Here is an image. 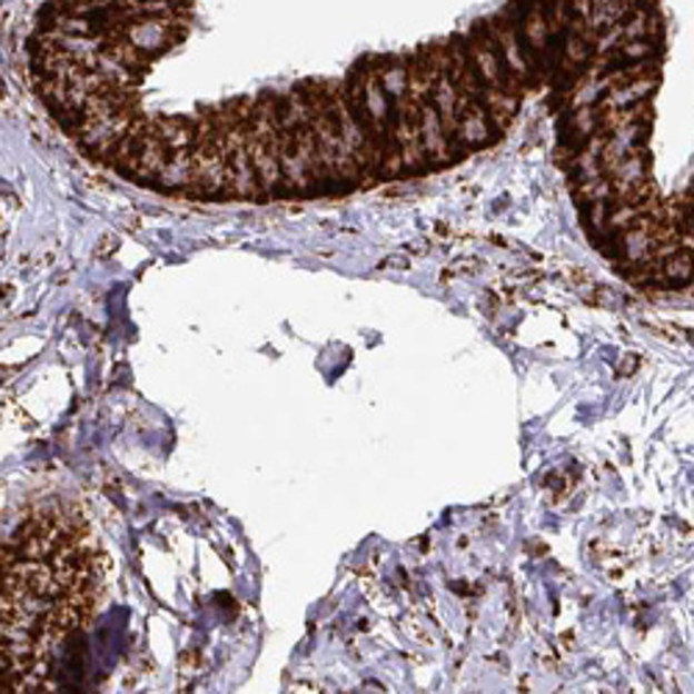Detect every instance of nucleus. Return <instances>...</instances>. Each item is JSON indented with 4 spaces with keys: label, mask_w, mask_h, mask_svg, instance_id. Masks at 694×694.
I'll use <instances>...</instances> for the list:
<instances>
[{
    "label": "nucleus",
    "mask_w": 694,
    "mask_h": 694,
    "mask_svg": "<svg viewBox=\"0 0 694 694\" xmlns=\"http://www.w3.org/2000/svg\"><path fill=\"white\" fill-rule=\"evenodd\" d=\"M662 272L667 278V289L686 287V284L694 281V254L681 245L673 256L662 261Z\"/></svg>",
    "instance_id": "f257e3e1"
},
{
    "label": "nucleus",
    "mask_w": 694,
    "mask_h": 694,
    "mask_svg": "<svg viewBox=\"0 0 694 694\" xmlns=\"http://www.w3.org/2000/svg\"><path fill=\"white\" fill-rule=\"evenodd\" d=\"M408 270L412 267V261H408V256H386L384 261H380V270Z\"/></svg>",
    "instance_id": "f03ea898"
}]
</instances>
